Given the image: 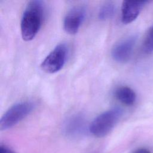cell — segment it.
<instances>
[{"mask_svg":"<svg viewBox=\"0 0 153 153\" xmlns=\"http://www.w3.org/2000/svg\"><path fill=\"white\" fill-rule=\"evenodd\" d=\"M132 153H151V151L146 148H139L134 150Z\"/></svg>","mask_w":153,"mask_h":153,"instance_id":"4fadbf2b","label":"cell"},{"mask_svg":"<svg viewBox=\"0 0 153 153\" xmlns=\"http://www.w3.org/2000/svg\"><path fill=\"white\" fill-rule=\"evenodd\" d=\"M143 51L146 53L153 51V26L146 33L142 44Z\"/></svg>","mask_w":153,"mask_h":153,"instance_id":"8fae6325","label":"cell"},{"mask_svg":"<svg viewBox=\"0 0 153 153\" xmlns=\"http://www.w3.org/2000/svg\"><path fill=\"white\" fill-rule=\"evenodd\" d=\"M115 8L112 3L109 2L104 4L99 10L98 17L100 20H106L112 17Z\"/></svg>","mask_w":153,"mask_h":153,"instance_id":"30bf717a","label":"cell"},{"mask_svg":"<svg viewBox=\"0 0 153 153\" xmlns=\"http://www.w3.org/2000/svg\"><path fill=\"white\" fill-rule=\"evenodd\" d=\"M136 37L131 36L121 40L114 45L111 51L112 59L118 63H126L132 54Z\"/></svg>","mask_w":153,"mask_h":153,"instance_id":"8992f818","label":"cell"},{"mask_svg":"<svg viewBox=\"0 0 153 153\" xmlns=\"http://www.w3.org/2000/svg\"><path fill=\"white\" fill-rule=\"evenodd\" d=\"M35 105L30 101H22L11 106L0 120V130H6L15 126L34 109Z\"/></svg>","mask_w":153,"mask_h":153,"instance_id":"3957f363","label":"cell"},{"mask_svg":"<svg viewBox=\"0 0 153 153\" xmlns=\"http://www.w3.org/2000/svg\"><path fill=\"white\" fill-rule=\"evenodd\" d=\"M148 1L123 2L121 6V21L124 24H128L135 20L139 15L142 9Z\"/></svg>","mask_w":153,"mask_h":153,"instance_id":"ba28073f","label":"cell"},{"mask_svg":"<svg viewBox=\"0 0 153 153\" xmlns=\"http://www.w3.org/2000/svg\"><path fill=\"white\" fill-rule=\"evenodd\" d=\"M85 8L83 6H76L66 14L63 23L65 32L71 35L76 34L84 20Z\"/></svg>","mask_w":153,"mask_h":153,"instance_id":"5b68a950","label":"cell"},{"mask_svg":"<svg viewBox=\"0 0 153 153\" xmlns=\"http://www.w3.org/2000/svg\"><path fill=\"white\" fill-rule=\"evenodd\" d=\"M123 112L120 108L108 109L97 116L89 125L90 133L97 137L106 136L118 123Z\"/></svg>","mask_w":153,"mask_h":153,"instance_id":"7a4b0ae2","label":"cell"},{"mask_svg":"<svg viewBox=\"0 0 153 153\" xmlns=\"http://www.w3.org/2000/svg\"><path fill=\"white\" fill-rule=\"evenodd\" d=\"M87 128V122L84 117L76 114L72 115L65 121L63 131L66 136L70 138H78L83 136L86 132Z\"/></svg>","mask_w":153,"mask_h":153,"instance_id":"52a82bcc","label":"cell"},{"mask_svg":"<svg viewBox=\"0 0 153 153\" xmlns=\"http://www.w3.org/2000/svg\"><path fill=\"white\" fill-rule=\"evenodd\" d=\"M68 48L66 44L57 45L42 61L41 68L48 74L56 73L62 69L68 57Z\"/></svg>","mask_w":153,"mask_h":153,"instance_id":"277c9868","label":"cell"},{"mask_svg":"<svg viewBox=\"0 0 153 153\" xmlns=\"http://www.w3.org/2000/svg\"><path fill=\"white\" fill-rule=\"evenodd\" d=\"M116 99L126 106L133 105L136 99V94L131 88L127 86H121L115 91Z\"/></svg>","mask_w":153,"mask_h":153,"instance_id":"9c48e42d","label":"cell"},{"mask_svg":"<svg viewBox=\"0 0 153 153\" xmlns=\"http://www.w3.org/2000/svg\"><path fill=\"white\" fill-rule=\"evenodd\" d=\"M45 7L39 0L29 1L22 15L20 23L21 34L23 40H32L38 33L43 22Z\"/></svg>","mask_w":153,"mask_h":153,"instance_id":"6da1fadb","label":"cell"},{"mask_svg":"<svg viewBox=\"0 0 153 153\" xmlns=\"http://www.w3.org/2000/svg\"><path fill=\"white\" fill-rule=\"evenodd\" d=\"M0 153H16L13 150L4 145H0Z\"/></svg>","mask_w":153,"mask_h":153,"instance_id":"7c38bea8","label":"cell"}]
</instances>
